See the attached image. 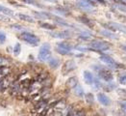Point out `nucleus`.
Returning <instances> with one entry per match:
<instances>
[{
    "label": "nucleus",
    "mask_w": 126,
    "mask_h": 116,
    "mask_svg": "<svg viewBox=\"0 0 126 116\" xmlns=\"http://www.w3.org/2000/svg\"><path fill=\"white\" fill-rule=\"evenodd\" d=\"M89 46L91 49L95 50V51H106L110 48L111 45L109 43L104 42V41H98V40H94L89 44Z\"/></svg>",
    "instance_id": "f257e3e1"
},
{
    "label": "nucleus",
    "mask_w": 126,
    "mask_h": 116,
    "mask_svg": "<svg viewBox=\"0 0 126 116\" xmlns=\"http://www.w3.org/2000/svg\"><path fill=\"white\" fill-rule=\"evenodd\" d=\"M50 55H51V51H50V45L47 44V43H44L41 46L40 48V51H39V59L40 61L44 62V61H47L49 58H50Z\"/></svg>",
    "instance_id": "f03ea898"
},
{
    "label": "nucleus",
    "mask_w": 126,
    "mask_h": 116,
    "mask_svg": "<svg viewBox=\"0 0 126 116\" xmlns=\"http://www.w3.org/2000/svg\"><path fill=\"white\" fill-rule=\"evenodd\" d=\"M20 38L21 40H23L24 42L31 46H38V44L40 43V39L30 32H22L20 34Z\"/></svg>",
    "instance_id": "7ed1b4c3"
},
{
    "label": "nucleus",
    "mask_w": 126,
    "mask_h": 116,
    "mask_svg": "<svg viewBox=\"0 0 126 116\" xmlns=\"http://www.w3.org/2000/svg\"><path fill=\"white\" fill-rule=\"evenodd\" d=\"M94 68L96 69L95 71H96V73L98 74V76H99L101 79H103V80H105V81H111V80H113V74H112V72H111L110 70L101 68V67H99V66H97V67L94 66Z\"/></svg>",
    "instance_id": "20e7f679"
},
{
    "label": "nucleus",
    "mask_w": 126,
    "mask_h": 116,
    "mask_svg": "<svg viewBox=\"0 0 126 116\" xmlns=\"http://www.w3.org/2000/svg\"><path fill=\"white\" fill-rule=\"evenodd\" d=\"M102 25L109 29L110 31L112 32H116V31H119L122 32V33H126V26L121 24V23H116V22H107V23H102Z\"/></svg>",
    "instance_id": "39448f33"
},
{
    "label": "nucleus",
    "mask_w": 126,
    "mask_h": 116,
    "mask_svg": "<svg viewBox=\"0 0 126 116\" xmlns=\"http://www.w3.org/2000/svg\"><path fill=\"white\" fill-rule=\"evenodd\" d=\"M100 60L105 64V65H107L110 69L116 70V69H117V68L119 67V65L116 63V60L113 59V58H112L110 55H108V54H102V55L100 56Z\"/></svg>",
    "instance_id": "423d86ee"
},
{
    "label": "nucleus",
    "mask_w": 126,
    "mask_h": 116,
    "mask_svg": "<svg viewBox=\"0 0 126 116\" xmlns=\"http://www.w3.org/2000/svg\"><path fill=\"white\" fill-rule=\"evenodd\" d=\"M75 68H76V64H75L73 60H67L63 65L62 73H63V74H69L70 72H72Z\"/></svg>",
    "instance_id": "0eeeda50"
},
{
    "label": "nucleus",
    "mask_w": 126,
    "mask_h": 116,
    "mask_svg": "<svg viewBox=\"0 0 126 116\" xmlns=\"http://www.w3.org/2000/svg\"><path fill=\"white\" fill-rule=\"evenodd\" d=\"M53 38L56 39H68L71 37V33L69 31H60V32H50L49 33Z\"/></svg>",
    "instance_id": "6e6552de"
},
{
    "label": "nucleus",
    "mask_w": 126,
    "mask_h": 116,
    "mask_svg": "<svg viewBox=\"0 0 126 116\" xmlns=\"http://www.w3.org/2000/svg\"><path fill=\"white\" fill-rule=\"evenodd\" d=\"M76 6H77L79 9H81V10H83V11H87V12H92V11H93V8H94L93 5L89 4L88 2L82 1V0L77 1V2H76Z\"/></svg>",
    "instance_id": "1a4fd4ad"
},
{
    "label": "nucleus",
    "mask_w": 126,
    "mask_h": 116,
    "mask_svg": "<svg viewBox=\"0 0 126 116\" xmlns=\"http://www.w3.org/2000/svg\"><path fill=\"white\" fill-rule=\"evenodd\" d=\"M97 99H98L99 103H100L101 105H103V106H108L111 105V100H110V98L107 95H105L104 93H98V94H97Z\"/></svg>",
    "instance_id": "9d476101"
},
{
    "label": "nucleus",
    "mask_w": 126,
    "mask_h": 116,
    "mask_svg": "<svg viewBox=\"0 0 126 116\" xmlns=\"http://www.w3.org/2000/svg\"><path fill=\"white\" fill-rule=\"evenodd\" d=\"M77 84H79V83H78V79H77L76 76H71V77H69V78L66 80V82H65L66 87L69 88V89H74V88L77 86Z\"/></svg>",
    "instance_id": "9b49d317"
},
{
    "label": "nucleus",
    "mask_w": 126,
    "mask_h": 116,
    "mask_svg": "<svg viewBox=\"0 0 126 116\" xmlns=\"http://www.w3.org/2000/svg\"><path fill=\"white\" fill-rule=\"evenodd\" d=\"M84 80L87 84L92 85L93 83H94V74H92L91 72H89V71H85L84 72Z\"/></svg>",
    "instance_id": "f8f14e48"
},
{
    "label": "nucleus",
    "mask_w": 126,
    "mask_h": 116,
    "mask_svg": "<svg viewBox=\"0 0 126 116\" xmlns=\"http://www.w3.org/2000/svg\"><path fill=\"white\" fill-rule=\"evenodd\" d=\"M57 47L60 48V49H63L65 50L67 52H70V50L72 49V46L70 44H68L67 42H60L57 44Z\"/></svg>",
    "instance_id": "ddd939ff"
},
{
    "label": "nucleus",
    "mask_w": 126,
    "mask_h": 116,
    "mask_svg": "<svg viewBox=\"0 0 126 116\" xmlns=\"http://www.w3.org/2000/svg\"><path fill=\"white\" fill-rule=\"evenodd\" d=\"M100 33H101L102 36H104L105 38H108V39H115V40H117V39H118V36H117L116 34H115L114 32L110 31V30L104 29V30H101Z\"/></svg>",
    "instance_id": "4468645a"
},
{
    "label": "nucleus",
    "mask_w": 126,
    "mask_h": 116,
    "mask_svg": "<svg viewBox=\"0 0 126 116\" xmlns=\"http://www.w3.org/2000/svg\"><path fill=\"white\" fill-rule=\"evenodd\" d=\"M11 73V69L7 66H1L0 67V81L2 79H4L6 76H8V74Z\"/></svg>",
    "instance_id": "2eb2a0df"
},
{
    "label": "nucleus",
    "mask_w": 126,
    "mask_h": 116,
    "mask_svg": "<svg viewBox=\"0 0 126 116\" xmlns=\"http://www.w3.org/2000/svg\"><path fill=\"white\" fill-rule=\"evenodd\" d=\"M34 15L36 16V18L38 19H52V15H50L49 13H46V12H36L34 11L33 12Z\"/></svg>",
    "instance_id": "dca6fc26"
},
{
    "label": "nucleus",
    "mask_w": 126,
    "mask_h": 116,
    "mask_svg": "<svg viewBox=\"0 0 126 116\" xmlns=\"http://www.w3.org/2000/svg\"><path fill=\"white\" fill-rule=\"evenodd\" d=\"M48 65L52 68V69H57L60 65V60L58 58H55V57H51L48 59Z\"/></svg>",
    "instance_id": "f3484780"
},
{
    "label": "nucleus",
    "mask_w": 126,
    "mask_h": 116,
    "mask_svg": "<svg viewBox=\"0 0 126 116\" xmlns=\"http://www.w3.org/2000/svg\"><path fill=\"white\" fill-rule=\"evenodd\" d=\"M52 19L55 21L56 23H58L59 25H62V26H65V27H72L70 24H68L65 21H63V19L59 18V17H52Z\"/></svg>",
    "instance_id": "a211bd4d"
},
{
    "label": "nucleus",
    "mask_w": 126,
    "mask_h": 116,
    "mask_svg": "<svg viewBox=\"0 0 126 116\" xmlns=\"http://www.w3.org/2000/svg\"><path fill=\"white\" fill-rule=\"evenodd\" d=\"M0 13L4 14L7 17H11V16L14 15V11L11 10L10 8H7V7L3 6V5H0Z\"/></svg>",
    "instance_id": "6ab92c4d"
},
{
    "label": "nucleus",
    "mask_w": 126,
    "mask_h": 116,
    "mask_svg": "<svg viewBox=\"0 0 126 116\" xmlns=\"http://www.w3.org/2000/svg\"><path fill=\"white\" fill-rule=\"evenodd\" d=\"M92 37H93V34L91 32H82L79 35V39L81 41H89Z\"/></svg>",
    "instance_id": "aec40b11"
},
{
    "label": "nucleus",
    "mask_w": 126,
    "mask_h": 116,
    "mask_svg": "<svg viewBox=\"0 0 126 116\" xmlns=\"http://www.w3.org/2000/svg\"><path fill=\"white\" fill-rule=\"evenodd\" d=\"M17 17L18 19H20L21 21H27V22H34V19L28 16V15H25V14H17Z\"/></svg>",
    "instance_id": "412c9836"
},
{
    "label": "nucleus",
    "mask_w": 126,
    "mask_h": 116,
    "mask_svg": "<svg viewBox=\"0 0 126 116\" xmlns=\"http://www.w3.org/2000/svg\"><path fill=\"white\" fill-rule=\"evenodd\" d=\"M74 94L77 97H83L84 96V89L82 88V86L80 84H77V86L73 89Z\"/></svg>",
    "instance_id": "4be33fe9"
},
{
    "label": "nucleus",
    "mask_w": 126,
    "mask_h": 116,
    "mask_svg": "<svg viewBox=\"0 0 126 116\" xmlns=\"http://www.w3.org/2000/svg\"><path fill=\"white\" fill-rule=\"evenodd\" d=\"M78 20L81 21L82 23H84V24L88 25V26H90V27H93V26H94V22L91 21L90 19L86 18V17H81V18H79Z\"/></svg>",
    "instance_id": "5701e85b"
},
{
    "label": "nucleus",
    "mask_w": 126,
    "mask_h": 116,
    "mask_svg": "<svg viewBox=\"0 0 126 116\" xmlns=\"http://www.w3.org/2000/svg\"><path fill=\"white\" fill-rule=\"evenodd\" d=\"M40 26L42 28L47 29V30H54L55 29V25H53L51 23H47V22H41L40 23Z\"/></svg>",
    "instance_id": "b1692460"
},
{
    "label": "nucleus",
    "mask_w": 126,
    "mask_h": 116,
    "mask_svg": "<svg viewBox=\"0 0 126 116\" xmlns=\"http://www.w3.org/2000/svg\"><path fill=\"white\" fill-rule=\"evenodd\" d=\"M86 101H87V103H88V104L93 105V104H94V95H93L92 93H88V94L86 95Z\"/></svg>",
    "instance_id": "393cba45"
},
{
    "label": "nucleus",
    "mask_w": 126,
    "mask_h": 116,
    "mask_svg": "<svg viewBox=\"0 0 126 116\" xmlns=\"http://www.w3.org/2000/svg\"><path fill=\"white\" fill-rule=\"evenodd\" d=\"M20 51H21L20 44H19V43H16V46H15V47H14V54H15L16 56H17V55L20 54Z\"/></svg>",
    "instance_id": "a878e982"
},
{
    "label": "nucleus",
    "mask_w": 126,
    "mask_h": 116,
    "mask_svg": "<svg viewBox=\"0 0 126 116\" xmlns=\"http://www.w3.org/2000/svg\"><path fill=\"white\" fill-rule=\"evenodd\" d=\"M118 81H119L120 84H123V85L126 84V73H122V74H119Z\"/></svg>",
    "instance_id": "bb28decb"
},
{
    "label": "nucleus",
    "mask_w": 126,
    "mask_h": 116,
    "mask_svg": "<svg viewBox=\"0 0 126 116\" xmlns=\"http://www.w3.org/2000/svg\"><path fill=\"white\" fill-rule=\"evenodd\" d=\"M56 11H57L58 13L62 14V15H67V14H69V11L67 10L66 8H63V7H58V8H56Z\"/></svg>",
    "instance_id": "cd10ccee"
},
{
    "label": "nucleus",
    "mask_w": 126,
    "mask_h": 116,
    "mask_svg": "<svg viewBox=\"0 0 126 116\" xmlns=\"http://www.w3.org/2000/svg\"><path fill=\"white\" fill-rule=\"evenodd\" d=\"M93 84L94 85L95 89H97V88H100V87H101V82L99 81V79H97V78H95V77H94V83H93Z\"/></svg>",
    "instance_id": "c85d7f7f"
},
{
    "label": "nucleus",
    "mask_w": 126,
    "mask_h": 116,
    "mask_svg": "<svg viewBox=\"0 0 126 116\" xmlns=\"http://www.w3.org/2000/svg\"><path fill=\"white\" fill-rule=\"evenodd\" d=\"M6 41V35L3 32H0V44H4Z\"/></svg>",
    "instance_id": "c756f323"
},
{
    "label": "nucleus",
    "mask_w": 126,
    "mask_h": 116,
    "mask_svg": "<svg viewBox=\"0 0 126 116\" xmlns=\"http://www.w3.org/2000/svg\"><path fill=\"white\" fill-rule=\"evenodd\" d=\"M119 105H120L121 109H122L123 111H125V112H126V101H121V102L119 103Z\"/></svg>",
    "instance_id": "7c9ffc66"
},
{
    "label": "nucleus",
    "mask_w": 126,
    "mask_h": 116,
    "mask_svg": "<svg viewBox=\"0 0 126 116\" xmlns=\"http://www.w3.org/2000/svg\"><path fill=\"white\" fill-rule=\"evenodd\" d=\"M74 116H85V111L84 110H76Z\"/></svg>",
    "instance_id": "2f4dec72"
},
{
    "label": "nucleus",
    "mask_w": 126,
    "mask_h": 116,
    "mask_svg": "<svg viewBox=\"0 0 126 116\" xmlns=\"http://www.w3.org/2000/svg\"><path fill=\"white\" fill-rule=\"evenodd\" d=\"M56 50H57V52L60 53V54H62V55H67V54H69V52H67V51H65V50H63V49H60V48H56Z\"/></svg>",
    "instance_id": "473e14b6"
},
{
    "label": "nucleus",
    "mask_w": 126,
    "mask_h": 116,
    "mask_svg": "<svg viewBox=\"0 0 126 116\" xmlns=\"http://www.w3.org/2000/svg\"><path fill=\"white\" fill-rule=\"evenodd\" d=\"M0 21H5V22H8V21H10V19H9V18H7V16H1V17H0Z\"/></svg>",
    "instance_id": "72a5a7b5"
},
{
    "label": "nucleus",
    "mask_w": 126,
    "mask_h": 116,
    "mask_svg": "<svg viewBox=\"0 0 126 116\" xmlns=\"http://www.w3.org/2000/svg\"><path fill=\"white\" fill-rule=\"evenodd\" d=\"M11 27H12V28H15V29H16V30H21V29H22V26L17 25V24H12Z\"/></svg>",
    "instance_id": "f704fd0d"
},
{
    "label": "nucleus",
    "mask_w": 126,
    "mask_h": 116,
    "mask_svg": "<svg viewBox=\"0 0 126 116\" xmlns=\"http://www.w3.org/2000/svg\"><path fill=\"white\" fill-rule=\"evenodd\" d=\"M118 10L122 11V12H124L126 13V7L125 6H122V5H118Z\"/></svg>",
    "instance_id": "c9c22d12"
},
{
    "label": "nucleus",
    "mask_w": 126,
    "mask_h": 116,
    "mask_svg": "<svg viewBox=\"0 0 126 116\" xmlns=\"http://www.w3.org/2000/svg\"><path fill=\"white\" fill-rule=\"evenodd\" d=\"M96 2H98V3H100V4H106V1L105 0H94Z\"/></svg>",
    "instance_id": "e433bc0d"
},
{
    "label": "nucleus",
    "mask_w": 126,
    "mask_h": 116,
    "mask_svg": "<svg viewBox=\"0 0 126 116\" xmlns=\"http://www.w3.org/2000/svg\"><path fill=\"white\" fill-rule=\"evenodd\" d=\"M120 47H121V49H123V50L126 52V45H121Z\"/></svg>",
    "instance_id": "4c0bfd02"
},
{
    "label": "nucleus",
    "mask_w": 126,
    "mask_h": 116,
    "mask_svg": "<svg viewBox=\"0 0 126 116\" xmlns=\"http://www.w3.org/2000/svg\"><path fill=\"white\" fill-rule=\"evenodd\" d=\"M46 1H49V2H56V1H58V0H46Z\"/></svg>",
    "instance_id": "58836bf2"
}]
</instances>
